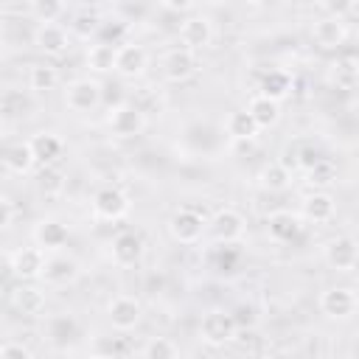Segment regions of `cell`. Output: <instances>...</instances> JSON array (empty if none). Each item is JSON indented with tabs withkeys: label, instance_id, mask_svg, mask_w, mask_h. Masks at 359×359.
Here are the masks:
<instances>
[{
	"label": "cell",
	"instance_id": "obj_26",
	"mask_svg": "<svg viewBox=\"0 0 359 359\" xmlns=\"http://www.w3.org/2000/svg\"><path fill=\"white\" fill-rule=\"evenodd\" d=\"M258 182H261L264 191L278 194V191H286V188L292 185V171H289L286 165H280L278 160H272V163H266V165L258 171Z\"/></svg>",
	"mask_w": 359,
	"mask_h": 359
},
{
	"label": "cell",
	"instance_id": "obj_12",
	"mask_svg": "<svg viewBox=\"0 0 359 359\" xmlns=\"http://www.w3.org/2000/svg\"><path fill=\"white\" fill-rule=\"evenodd\" d=\"M325 261L337 272H353L356 269V261H359L356 238L353 236H337V238H331L325 244Z\"/></svg>",
	"mask_w": 359,
	"mask_h": 359
},
{
	"label": "cell",
	"instance_id": "obj_17",
	"mask_svg": "<svg viewBox=\"0 0 359 359\" xmlns=\"http://www.w3.org/2000/svg\"><path fill=\"white\" fill-rule=\"evenodd\" d=\"M79 278V261L70 255H62L56 250V255L45 258V269H42V280L48 286H67Z\"/></svg>",
	"mask_w": 359,
	"mask_h": 359
},
{
	"label": "cell",
	"instance_id": "obj_33",
	"mask_svg": "<svg viewBox=\"0 0 359 359\" xmlns=\"http://www.w3.org/2000/svg\"><path fill=\"white\" fill-rule=\"evenodd\" d=\"M143 356H149V359H171V356H180V345L171 342L168 337H151L143 345Z\"/></svg>",
	"mask_w": 359,
	"mask_h": 359
},
{
	"label": "cell",
	"instance_id": "obj_10",
	"mask_svg": "<svg viewBox=\"0 0 359 359\" xmlns=\"http://www.w3.org/2000/svg\"><path fill=\"white\" fill-rule=\"evenodd\" d=\"M107 317H109L112 328H118V331H132V328L140 323V317H143V306H140V300L132 297V294H118V297L109 300Z\"/></svg>",
	"mask_w": 359,
	"mask_h": 359
},
{
	"label": "cell",
	"instance_id": "obj_23",
	"mask_svg": "<svg viewBox=\"0 0 359 359\" xmlns=\"http://www.w3.org/2000/svg\"><path fill=\"white\" fill-rule=\"evenodd\" d=\"M244 109L252 115V121L258 123V129H269V126H275L280 121V101H275L269 95H261V93L252 95Z\"/></svg>",
	"mask_w": 359,
	"mask_h": 359
},
{
	"label": "cell",
	"instance_id": "obj_37",
	"mask_svg": "<svg viewBox=\"0 0 359 359\" xmlns=\"http://www.w3.org/2000/svg\"><path fill=\"white\" fill-rule=\"evenodd\" d=\"M39 188H42V191H59V188H62V174L53 171L50 165H45V171H42V177H39Z\"/></svg>",
	"mask_w": 359,
	"mask_h": 359
},
{
	"label": "cell",
	"instance_id": "obj_39",
	"mask_svg": "<svg viewBox=\"0 0 359 359\" xmlns=\"http://www.w3.org/2000/svg\"><path fill=\"white\" fill-rule=\"evenodd\" d=\"M297 157H300V168L306 171V168H309V165H314L323 154H320L317 149H311V146H303V149H297Z\"/></svg>",
	"mask_w": 359,
	"mask_h": 359
},
{
	"label": "cell",
	"instance_id": "obj_28",
	"mask_svg": "<svg viewBox=\"0 0 359 359\" xmlns=\"http://www.w3.org/2000/svg\"><path fill=\"white\" fill-rule=\"evenodd\" d=\"M28 84L36 93H50V90L59 87V70L53 65H48V62H36L28 70Z\"/></svg>",
	"mask_w": 359,
	"mask_h": 359
},
{
	"label": "cell",
	"instance_id": "obj_2",
	"mask_svg": "<svg viewBox=\"0 0 359 359\" xmlns=\"http://www.w3.org/2000/svg\"><path fill=\"white\" fill-rule=\"evenodd\" d=\"M90 208H93V216L95 219H101V222H118V219H123L129 213V196L121 188H115V185H104V188L95 191Z\"/></svg>",
	"mask_w": 359,
	"mask_h": 359
},
{
	"label": "cell",
	"instance_id": "obj_34",
	"mask_svg": "<svg viewBox=\"0 0 359 359\" xmlns=\"http://www.w3.org/2000/svg\"><path fill=\"white\" fill-rule=\"evenodd\" d=\"M101 25H98V17L95 14H79L76 20H73V25H70V31L73 34H79L81 39H90V34H95Z\"/></svg>",
	"mask_w": 359,
	"mask_h": 359
},
{
	"label": "cell",
	"instance_id": "obj_24",
	"mask_svg": "<svg viewBox=\"0 0 359 359\" xmlns=\"http://www.w3.org/2000/svg\"><path fill=\"white\" fill-rule=\"evenodd\" d=\"M0 160H3L6 171L17 174V177L28 174V171L36 165V160H34V151H31L28 140H25V143H8V146L3 149V154H0Z\"/></svg>",
	"mask_w": 359,
	"mask_h": 359
},
{
	"label": "cell",
	"instance_id": "obj_7",
	"mask_svg": "<svg viewBox=\"0 0 359 359\" xmlns=\"http://www.w3.org/2000/svg\"><path fill=\"white\" fill-rule=\"evenodd\" d=\"M101 84L95 79H73L65 87V104L73 112H93L101 104Z\"/></svg>",
	"mask_w": 359,
	"mask_h": 359
},
{
	"label": "cell",
	"instance_id": "obj_19",
	"mask_svg": "<svg viewBox=\"0 0 359 359\" xmlns=\"http://www.w3.org/2000/svg\"><path fill=\"white\" fill-rule=\"evenodd\" d=\"M266 233H269L272 241L289 244V241H294L303 233V219L297 213H292V210H275L266 219Z\"/></svg>",
	"mask_w": 359,
	"mask_h": 359
},
{
	"label": "cell",
	"instance_id": "obj_35",
	"mask_svg": "<svg viewBox=\"0 0 359 359\" xmlns=\"http://www.w3.org/2000/svg\"><path fill=\"white\" fill-rule=\"evenodd\" d=\"M325 17H345L353 8V0H320Z\"/></svg>",
	"mask_w": 359,
	"mask_h": 359
},
{
	"label": "cell",
	"instance_id": "obj_5",
	"mask_svg": "<svg viewBox=\"0 0 359 359\" xmlns=\"http://www.w3.org/2000/svg\"><path fill=\"white\" fill-rule=\"evenodd\" d=\"M168 233L180 244H196L202 238V233H205V219L194 208H180L168 219Z\"/></svg>",
	"mask_w": 359,
	"mask_h": 359
},
{
	"label": "cell",
	"instance_id": "obj_25",
	"mask_svg": "<svg viewBox=\"0 0 359 359\" xmlns=\"http://www.w3.org/2000/svg\"><path fill=\"white\" fill-rule=\"evenodd\" d=\"M224 129L227 135L236 140V143H247V140H255L258 137V123L252 121V115L247 109H233L227 118H224Z\"/></svg>",
	"mask_w": 359,
	"mask_h": 359
},
{
	"label": "cell",
	"instance_id": "obj_36",
	"mask_svg": "<svg viewBox=\"0 0 359 359\" xmlns=\"http://www.w3.org/2000/svg\"><path fill=\"white\" fill-rule=\"evenodd\" d=\"M0 356H17V359H31V356H34V351H31L28 345H22V342H14V339H8V342H0Z\"/></svg>",
	"mask_w": 359,
	"mask_h": 359
},
{
	"label": "cell",
	"instance_id": "obj_11",
	"mask_svg": "<svg viewBox=\"0 0 359 359\" xmlns=\"http://www.w3.org/2000/svg\"><path fill=\"white\" fill-rule=\"evenodd\" d=\"M146 65H149V53H146L143 45L123 42V45L115 48V65H112V70H115L118 76H123V79H137V76H143Z\"/></svg>",
	"mask_w": 359,
	"mask_h": 359
},
{
	"label": "cell",
	"instance_id": "obj_20",
	"mask_svg": "<svg viewBox=\"0 0 359 359\" xmlns=\"http://www.w3.org/2000/svg\"><path fill=\"white\" fill-rule=\"evenodd\" d=\"M109 252H112V261L118 266H135L140 258H143V238L132 230H123L112 238L109 244Z\"/></svg>",
	"mask_w": 359,
	"mask_h": 359
},
{
	"label": "cell",
	"instance_id": "obj_9",
	"mask_svg": "<svg viewBox=\"0 0 359 359\" xmlns=\"http://www.w3.org/2000/svg\"><path fill=\"white\" fill-rule=\"evenodd\" d=\"M196 50L191 48H171L165 56H163V76L171 81V84H182L188 81L194 73H196Z\"/></svg>",
	"mask_w": 359,
	"mask_h": 359
},
{
	"label": "cell",
	"instance_id": "obj_41",
	"mask_svg": "<svg viewBox=\"0 0 359 359\" xmlns=\"http://www.w3.org/2000/svg\"><path fill=\"white\" fill-rule=\"evenodd\" d=\"M163 6L171 11H191L196 6V0H163Z\"/></svg>",
	"mask_w": 359,
	"mask_h": 359
},
{
	"label": "cell",
	"instance_id": "obj_13",
	"mask_svg": "<svg viewBox=\"0 0 359 359\" xmlns=\"http://www.w3.org/2000/svg\"><path fill=\"white\" fill-rule=\"evenodd\" d=\"M8 300H11V309H14L17 314H25V317L42 314V311H45V303H48L45 289H39L34 280H22L20 286H14Z\"/></svg>",
	"mask_w": 359,
	"mask_h": 359
},
{
	"label": "cell",
	"instance_id": "obj_18",
	"mask_svg": "<svg viewBox=\"0 0 359 359\" xmlns=\"http://www.w3.org/2000/svg\"><path fill=\"white\" fill-rule=\"evenodd\" d=\"M180 42L191 50H202L213 42V22L205 14H194L180 25Z\"/></svg>",
	"mask_w": 359,
	"mask_h": 359
},
{
	"label": "cell",
	"instance_id": "obj_4",
	"mask_svg": "<svg viewBox=\"0 0 359 359\" xmlns=\"http://www.w3.org/2000/svg\"><path fill=\"white\" fill-rule=\"evenodd\" d=\"M205 230H210V236L216 241H224V244H233L244 236L247 230V219L236 210V208H219L210 222H205Z\"/></svg>",
	"mask_w": 359,
	"mask_h": 359
},
{
	"label": "cell",
	"instance_id": "obj_3",
	"mask_svg": "<svg viewBox=\"0 0 359 359\" xmlns=\"http://www.w3.org/2000/svg\"><path fill=\"white\" fill-rule=\"evenodd\" d=\"M107 126L115 137H135L146 129V112L137 104H118L107 115Z\"/></svg>",
	"mask_w": 359,
	"mask_h": 359
},
{
	"label": "cell",
	"instance_id": "obj_27",
	"mask_svg": "<svg viewBox=\"0 0 359 359\" xmlns=\"http://www.w3.org/2000/svg\"><path fill=\"white\" fill-rule=\"evenodd\" d=\"M359 81V65L353 56H342L331 65V84H337L339 90H353Z\"/></svg>",
	"mask_w": 359,
	"mask_h": 359
},
{
	"label": "cell",
	"instance_id": "obj_32",
	"mask_svg": "<svg viewBox=\"0 0 359 359\" xmlns=\"http://www.w3.org/2000/svg\"><path fill=\"white\" fill-rule=\"evenodd\" d=\"M36 22H56L65 14V0H28Z\"/></svg>",
	"mask_w": 359,
	"mask_h": 359
},
{
	"label": "cell",
	"instance_id": "obj_15",
	"mask_svg": "<svg viewBox=\"0 0 359 359\" xmlns=\"http://www.w3.org/2000/svg\"><path fill=\"white\" fill-rule=\"evenodd\" d=\"M300 210H303V216H300L303 222H311V224H328V222L337 216V202H334V196H331L328 191L317 188V191H311L309 196H303Z\"/></svg>",
	"mask_w": 359,
	"mask_h": 359
},
{
	"label": "cell",
	"instance_id": "obj_6",
	"mask_svg": "<svg viewBox=\"0 0 359 359\" xmlns=\"http://www.w3.org/2000/svg\"><path fill=\"white\" fill-rule=\"evenodd\" d=\"M356 306H359V300L351 286H328L320 294V311L328 320H348V317H353Z\"/></svg>",
	"mask_w": 359,
	"mask_h": 359
},
{
	"label": "cell",
	"instance_id": "obj_21",
	"mask_svg": "<svg viewBox=\"0 0 359 359\" xmlns=\"http://www.w3.org/2000/svg\"><path fill=\"white\" fill-rule=\"evenodd\" d=\"M28 146H31V151H34V160L45 168V165H53L59 157H62V151H65V143H62V137L56 135V132H36L31 140H28Z\"/></svg>",
	"mask_w": 359,
	"mask_h": 359
},
{
	"label": "cell",
	"instance_id": "obj_29",
	"mask_svg": "<svg viewBox=\"0 0 359 359\" xmlns=\"http://www.w3.org/2000/svg\"><path fill=\"white\" fill-rule=\"evenodd\" d=\"M115 65V48L109 42H95L87 48V67L95 70V73H109Z\"/></svg>",
	"mask_w": 359,
	"mask_h": 359
},
{
	"label": "cell",
	"instance_id": "obj_14",
	"mask_svg": "<svg viewBox=\"0 0 359 359\" xmlns=\"http://www.w3.org/2000/svg\"><path fill=\"white\" fill-rule=\"evenodd\" d=\"M34 45L45 56H62L67 50V45H70V34L59 22H39L34 28Z\"/></svg>",
	"mask_w": 359,
	"mask_h": 359
},
{
	"label": "cell",
	"instance_id": "obj_30",
	"mask_svg": "<svg viewBox=\"0 0 359 359\" xmlns=\"http://www.w3.org/2000/svg\"><path fill=\"white\" fill-rule=\"evenodd\" d=\"M292 90V79L283 73V70H269L264 79H261V95H269L275 101H283Z\"/></svg>",
	"mask_w": 359,
	"mask_h": 359
},
{
	"label": "cell",
	"instance_id": "obj_42",
	"mask_svg": "<svg viewBox=\"0 0 359 359\" xmlns=\"http://www.w3.org/2000/svg\"><path fill=\"white\" fill-rule=\"evenodd\" d=\"M208 3H213V6H219V3H224V0H208Z\"/></svg>",
	"mask_w": 359,
	"mask_h": 359
},
{
	"label": "cell",
	"instance_id": "obj_1",
	"mask_svg": "<svg viewBox=\"0 0 359 359\" xmlns=\"http://www.w3.org/2000/svg\"><path fill=\"white\" fill-rule=\"evenodd\" d=\"M199 337L210 348H224L236 337V317L227 314V311H222V309L208 311L202 317V323H199Z\"/></svg>",
	"mask_w": 359,
	"mask_h": 359
},
{
	"label": "cell",
	"instance_id": "obj_22",
	"mask_svg": "<svg viewBox=\"0 0 359 359\" xmlns=\"http://www.w3.org/2000/svg\"><path fill=\"white\" fill-rule=\"evenodd\" d=\"M311 34H314V42L320 48H328V50L339 48L348 39V28H345L342 17H323V20H317Z\"/></svg>",
	"mask_w": 359,
	"mask_h": 359
},
{
	"label": "cell",
	"instance_id": "obj_8",
	"mask_svg": "<svg viewBox=\"0 0 359 359\" xmlns=\"http://www.w3.org/2000/svg\"><path fill=\"white\" fill-rule=\"evenodd\" d=\"M45 258H48V252L36 244L34 247H20V250L11 252L8 266H11L14 278H20V280H39L42 269H45Z\"/></svg>",
	"mask_w": 359,
	"mask_h": 359
},
{
	"label": "cell",
	"instance_id": "obj_38",
	"mask_svg": "<svg viewBox=\"0 0 359 359\" xmlns=\"http://www.w3.org/2000/svg\"><path fill=\"white\" fill-rule=\"evenodd\" d=\"M278 163H280V165H286V168H289V171L294 174V171L300 168V157H297V146H286V149H283V157H280Z\"/></svg>",
	"mask_w": 359,
	"mask_h": 359
},
{
	"label": "cell",
	"instance_id": "obj_40",
	"mask_svg": "<svg viewBox=\"0 0 359 359\" xmlns=\"http://www.w3.org/2000/svg\"><path fill=\"white\" fill-rule=\"evenodd\" d=\"M11 219H14V205H11L6 196H0V230H3V227H8V224H11Z\"/></svg>",
	"mask_w": 359,
	"mask_h": 359
},
{
	"label": "cell",
	"instance_id": "obj_16",
	"mask_svg": "<svg viewBox=\"0 0 359 359\" xmlns=\"http://www.w3.org/2000/svg\"><path fill=\"white\" fill-rule=\"evenodd\" d=\"M67 238H70V230H67V224L62 219L48 216V219H39L36 227H34V244L42 247L45 252L62 250L67 244Z\"/></svg>",
	"mask_w": 359,
	"mask_h": 359
},
{
	"label": "cell",
	"instance_id": "obj_31",
	"mask_svg": "<svg viewBox=\"0 0 359 359\" xmlns=\"http://www.w3.org/2000/svg\"><path fill=\"white\" fill-rule=\"evenodd\" d=\"M306 180H309V185H314V188H328L331 182H337V165H334V160L320 157L314 165L306 168Z\"/></svg>",
	"mask_w": 359,
	"mask_h": 359
}]
</instances>
